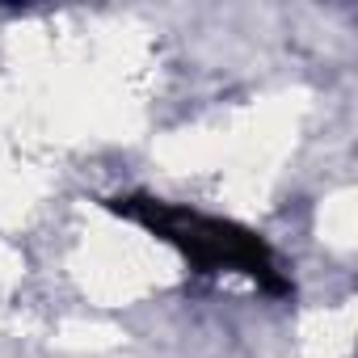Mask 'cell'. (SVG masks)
<instances>
[{"mask_svg": "<svg viewBox=\"0 0 358 358\" xmlns=\"http://www.w3.org/2000/svg\"><path fill=\"white\" fill-rule=\"evenodd\" d=\"M106 207L114 215L148 228L156 241L173 245L199 274L236 270V274H249L270 295H287L291 291V282L274 266L270 245L257 232H249V228H241L232 220H215V215L177 207V203H164V199H148V194H122V199H110Z\"/></svg>", "mask_w": 358, "mask_h": 358, "instance_id": "1", "label": "cell"}]
</instances>
